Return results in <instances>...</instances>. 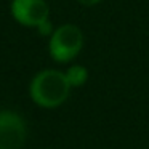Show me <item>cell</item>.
I'll return each mask as SVG.
<instances>
[{
	"label": "cell",
	"mask_w": 149,
	"mask_h": 149,
	"mask_svg": "<svg viewBox=\"0 0 149 149\" xmlns=\"http://www.w3.org/2000/svg\"><path fill=\"white\" fill-rule=\"evenodd\" d=\"M71 84L64 72L45 69L34 75L29 85V96L43 109H55L66 103L71 93Z\"/></svg>",
	"instance_id": "1"
},
{
	"label": "cell",
	"mask_w": 149,
	"mask_h": 149,
	"mask_svg": "<svg viewBox=\"0 0 149 149\" xmlns=\"http://www.w3.org/2000/svg\"><path fill=\"white\" fill-rule=\"evenodd\" d=\"M84 48V32L75 24H63L53 31L48 42V52L53 61L69 63Z\"/></svg>",
	"instance_id": "2"
},
{
	"label": "cell",
	"mask_w": 149,
	"mask_h": 149,
	"mask_svg": "<svg viewBox=\"0 0 149 149\" xmlns=\"http://www.w3.org/2000/svg\"><path fill=\"white\" fill-rule=\"evenodd\" d=\"M26 138V120L15 111H0V149H21Z\"/></svg>",
	"instance_id": "3"
},
{
	"label": "cell",
	"mask_w": 149,
	"mask_h": 149,
	"mask_svg": "<svg viewBox=\"0 0 149 149\" xmlns=\"http://www.w3.org/2000/svg\"><path fill=\"white\" fill-rule=\"evenodd\" d=\"M11 16L16 23L26 27H37L48 23L50 7L45 0H13Z\"/></svg>",
	"instance_id": "4"
},
{
	"label": "cell",
	"mask_w": 149,
	"mask_h": 149,
	"mask_svg": "<svg viewBox=\"0 0 149 149\" xmlns=\"http://www.w3.org/2000/svg\"><path fill=\"white\" fill-rule=\"evenodd\" d=\"M64 74H66V77H68V80H69V84H71L72 88L74 87H82V85L88 80L87 68H84V66H80V64L69 66L68 71H66Z\"/></svg>",
	"instance_id": "5"
},
{
	"label": "cell",
	"mask_w": 149,
	"mask_h": 149,
	"mask_svg": "<svg viewBox=\"0 0 149 149\" xmlns=\"http://www.w3.org/2000/svg\"><path fill=\"white\" fill-rule=\"evenodd\" d=\"M80 5H84V7H93V5H98L101 2V0H77Z\"/></svg>",
	"instance_id": "6"
}]
</instances>
